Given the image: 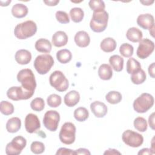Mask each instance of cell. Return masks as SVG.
<instances>
[{
	"label": "cell",
	"mask_w": 155,
	"mask_h": 155,
	"mask_svg": "<svg viewBox=\"0 0 155 155\" xmlns=\"http://www.w3.org/2000/svg\"><path fill=\"white\" fill-rule=\"evenodd\" d=\"M37 31L36 23L31 20H28L18 24L14 29L15 36L19 39H25L35 35Z\"/></svg>",
	"instance_id": "obj_1"
},
{
	"label": "cell",
	"mask_w": 155,
	"mask_h": 155,
	"mask_svg": "<svg viewBox=\"0 0 155 155\" xmlns=\"http://www.w3.org/2000/svg\"><path fill=\"white\" fill-rule=\"evenodd\" d=\"M108 17V13L105 10L93 12L92 18L90 22L91 29L96 33L104 31L107 27Z\"/></svg>",
	"instance_id": "obj_2"
},
{
	"label": "cell",
	"mask_w": 155,
	"mask_h": 155,
	"mask_svg": "<svg viewBox=\"0 0 155 155\" xmlns=\"http://www.w3.org/2000/svg\"><path fill=\"white\" fill-rule=\"evenodd\" d=\"M17 80L21 84L24 88L35 93V90L36 87V82L31 70L25 68L20 70L17 74Z\"/></svg>",
	"instance_id": "obj_3"
},
{
	"label": "cell",
	"mask_w": 155,
	"mask_h": 155,
	"mask_svg": "<svg viewBox=\"0 0 155 155\" xmlns=\"http://www.w3.org/2000/svg\"><path fill=\"white\" fill-rule=\"evenodd\" d=\"M154 101V97L151 94L143 93L134 101L133 108L138 113H145L153 106Z\"/></svg>",
	"instance_id": "obj_4"
},
{
	"label": "cell",
	"mask_w": 155,
	"mask_h": 155,
	"mask_svg": "<svg viewBox=\"0 0 155 155\" xmlns=\"http://www.w3.org/2000/svg\"><path fill=\"white\" fill-rule=\"evenodd\" d=\"M54 64L53 57L49 54H43L38 56L34 61V67L40 74H47Z\"/></svg>",
	"instance_id": "obj_5"
},
{
	"label": "cell",
	"mask_w": 155,
	"mask_h": 155,
	"mask_svg": "<svg viewBox=\"0 0 155 155\" xmlns=\"http://www.w3.org/2000/svg\"><path fill=\"white\" fill-rule=\"evenodd\" d=\"M49 82L51 87L59 92L66 91L69 86L68 79L64 73L59 70H56L50 74Z\"/></svg>",
	"instance_id": "obj_6"
},
{
	"label": "cell",
	"mask_w": 155,
	"mask_h": 155,
	"mask_svg": "<svg viewBox=\"0 0 155 155\" xmlns=\"http://www.w3.org/2000/svg\"><path fill=\"white\" fill-rule=\"evenodd\" d=\"M76 127L71 122H65L62 126L59 137L61 142L66 145L72 144L76 139Z\"/></svg>",
	"instance_id": "obj_7"
},
{
	"label": "cell",
	"mask_w": 155,
	"mask_h": 155,
	"mask_svg": "<svg viewBox=\"0 0 155 155\" xmlns=\"http://www.w3.org/2000/svg\"><path fill=\"white\" fill-rule=\"evenodd\" d=\"M26 144L27 140L24 137L21 136H16L10 142L7 144L5 153L7 155H18L25 147Z\"/></svg>",
	"instance_id": "obj_8"
},
{
	"label": "cell",
	"mask_w": 155,
	"mask_h": 155,
	"mask_svg": "<svg viewBox=\"0 0 155 155\" xmlns=\"http://www.w3.org/2000/svg\"><path fill=\"white\" fill-rule=\"evenodd\" d=\"M122 139L126 145L133 148L140 147L143 142L142 135L130 130H125L122 133Z\"/></svg>",
	"instance_id": "obj_9"
},
{
	"label": "cell",
	"mask_w": 155,
	"mask_h": 155,
	"mask_svg": "<svg viewBox=\"0 0 155 155\" xmlns=\"http://www.w3.org/2000/svg\"><path fill=\"white\" fill-rule=\"evenodd\" d=\"M34 93L25 90L22 86L12 87L7 91V97L15 101L19 100H27L32 97Z\"/></svg>",
	"instance_id": "obj_10"
},
{
	"label": "cell",
	"mask_w": 155,
	"mask_h": 155,
	"mask_svg": "<svg viewBox=\"0 0 155 155\" xmlns=\"http://www.w3.org/2000/svg\"><path fill=\"white\" fill-rule=\"evenodd\" d=\"M59 120V113L55 110H49L44 116L43 124L49 131H55L58 128Z\"/></svg>",
	"instance_id": "obj_11"
},
{
	"label": "cell",
	"mask_w": 155,
	"mask_h": 155,
	"mask_svg": "<svg viewBox=\"0 0 155 155\" xmlns=\"http://www.w3.org/2000/svg\"><path fill=\"white\" fill-rule=\"evenodd\" d=\"M154 44L148 38L142 39L139 41V44L137 49L136 54L138 58L142 59L147 58L154 51Z\"/></svg>",
	"instance_id": "obj_12"
},
{
	"label": "cell",
	"mask_w": 155,
	"mask_h": 155,
	"mask_svg": "<svg viewBox=\"0 0 155 155\" xmlns=\"http://www.w3.org/2000/svg\"><path fill=\"white\" fill-rule=\"evenodd\" d=\"M25 128L29 133L36 132L41 128V124L38 116L33 113L28 114L25 119Z\"/></svg>",
	"instance_id": "obj_13"
},
{
	"label": "cell",
	"mask_w": 155,
	"mask_h": 155,
	"mask_svg": "<svg viewBox=\"0 0 155 155\" xmlns=\"http://www.w3.org/2000/svg\"><path fill=\"white\" fill-rule=\"evenodd\" d=\"M137 25L145 30H151L154 27V19L150 13L141 14L137 18Z\"/></svg>",
	"instance_id": "obj_14"
},
{
	"label": "cell",
	"mask_w": 155,
	"mask_h": 155,
	"mask_svg": "<svg viewBox=\"0 0 155 155\" xmlns=\"http://www.w3.org/2000/svg\"><path fill=\"white\" fill-rule=\"evenodd\" d=\"M91 112L96 117H103L107 113V107L102 102L94 101L90 104Z\"/></svg>",
	"instance_id": "obj_15"
},
{
	"label": "cell",
	"mask_w": 155,
	"mask_h": 155,
	"mask_svg": "<svg viewBox=\"0 0 155 155\" xmlns=\"http://www.w3.org/2000/svg\"><path fill=\"white\" fill-rule=\"evenodd\" d=\"M16 61L21 65L28 64L31 60V53L25 49L18 50L15 55Z\"/></svg>",
	"instance_id": "obj_16"
},
{
	"label": "cell",
	"mask_w": 155,
	"mask_h": 155,
	"mask_svg": "<svg viewBox=\"0 0 155 155\" xmlns=\"http://www.w3.org/2000/svg\"><path fill=\"white\" fill-rule=\"evenodd\" d=\"M76 44L82 48L87 47L90 42V38L88 34L85 31H78L74 38Z\"/></svg>",
	"instance_id": "obj_17"
},
{
	"label": "cell",
	"mask_w": 155,
	"mask_h": 155,
	"mask_svg": "<svg viewBox=\"0 0 155 155\" xmlns=\"http://www.w3.org/2000/svg\"><path fill=\"white\" fill-rule=\"evenodd\" d=\"M68 42V36L63 31L55 32L52 36V44L56 47H61Z\"/></svg>",
	"instance_id": "obj_18"
},
{
	"label": "cell",
	"mask_w": 155,
	"mask_h": 155,
	"mask_svg": "<svg viewBox=\"0 0 155 155\" xmlns=\"http://www.w3.org/2000/svg\"><path fill=\"white\" fill-rule=\"evenodd\" d=\"M79 100L80 94L76 90H71L68 92L64 98L65 104L69 107L75 106L79 102Z\"/></svg>",
	"instance_id": "obj_19"
},
{
	"label": "cell",
	"mask_w": 155,
	"mask_h": 155,
	"mask_svg": "<svg viewBox=\"0 0 155 155\" xmlns=\"http://www.w3.org/2000/svg\"><path fill=\"white\" fill-rule=\"evenodd\" d=\"M35 47L36 50L41 53H48L51 51L52 45L51 42L47 39L41 38L35 42Z\"/></svg>",
	"instance_id": "obj_20"
},
{
	"label": "cell",
	"mask_w": 155,
	"mask_h": 155,
	"mask_svg": "<svg viewBox=\"0 0 155 155\" xmlns=\"http://www.w3.org/2000/svg\"><path fill=\"white\" fill-rule=\"evenodd\" d=\"M142 32L136 27H131L127 31L126 37L131 42H138L142 39Z\"/></svg>",
	"instance_id": "obj_21"
},
{
	"label": "cell",
	"mask_w": 155,
	"mask_h": 155,
	"mask_svg": "<svg viewBox=\"0 0 155 155\" xmlns=\"http://www.w3.org/2000/svg\"><path fill=\"white\" fill-rule=\"evenodd\" d=\"M98 75L102 80H110L113 76L111 67L107 64H103L101 65L98 69Z\"/></svg>",
	"instance_id": "obj_22"
},
{
	"label": "cell",
	"mask_w": 155,
	"mask_h": 155,
	"mask_svg": "<svg viewBox=\"0 0 155 155\" xmlns=\"http://www.w3.org/2000/svg\"><path fill=\"white\" fill-rule=\"evenodd\" d=\"M116 41L110 37L104 39L100 44V47L102 51L106 53H110L113 51L116 48Z\"/></svg>",
	"instance_id": "obj_23"
},
{
	"label": "cell",
	"mask_w": 155,
	"mask_h": 155,
	"mask_svg": "<svg viewBox=\"0 0 155 155\" xmlns=\"http://www.w3.org/2000/svg\"><path fill=\"white\" fill-rule=\"evenodd\" d=\"M21 127V120L19 117H13L8 120L6 123V130L11 133H16Z\"/></svg>",
	"instance_id": "obj_24"
},
{
	"label": "cell",
	"mask_w": 155,
	"mask_h": 155,
	"mask_svg": "<svg viewBox=\"0 0 155 155\" xmlns=\"http://www.w3.org/2000/svg\"><path fill=\"white\" fill-rule=\"evenodd\" d=\"M28 12V7L22 4H16L12 8L13 16L16 18H22L25 17Z\"/></svg>",
	"instance_id": "obj_25"
},
{
	"label": "cell",
	"mask_w": 155,
	"mask_h": 155,
	"mask_svg": "<svg viewBox=\"0 0 155 155\" xmlns=\"http://www.w3.org/2000/svg\"><path fill=\"white\" fill-rule=\"evenodd\" d=\"M109 62L113 68L117 72L121 71L124 68V59L119 55L114 54L109 59Z\"/></svg>",
	"instance_id": "obj_26"
},
{
	"label": "cell",
	"mask_w": 155,
	"mask_h": 155,
	"mask_svg": "<svg viewBox=\"0 0 155 155\" xmlns=\"http://www.w3.org/2000/svg\"><path fill=\"white\" fill-rule=\"evenodd\" d=\"M56 58L61 64L69 62L72 58V54L68 49H62L56 53Z\"/></svg>",
	"instance_id": "obj_27"
},
{
	"label": "cell",
	"mask_w": 155,
	"mask_h": 155,
	"mask_svg": "<svg viewBox=\"0 0 155 155\" xmlns=\"http://www.w3.org/2000/svg\"><path fill=\"white\" fill-rule=\"evenodd\" d=\"M141 70V65L139 61L133 58H129L127 62V71L132 74Z\"/></svg>",
	"instance_id": "obj_28"
},
{
	"label": "cell",
	"mask_w": 155,
	"mask_h": 155,
	"mask_svg": "<svg viewBox=\"0 0 155 155\" xmlns=\"http://www.w3.org/2000/svg\"><path fill=\"white\" fill-rule=\"evenodd\" d=\"M75 119L79 122H84L89 116V112L88 110L82 107L76 108L73 113Z\"/></svg>",
	"instance_id": "obj_29"
},
{
	"label": "cell",
	"mask_w": 155,
	"mask_h": 155,
	"mask_svg": "<svg viewBox=\"0 0 155 155\" xmlns=\"http://www.w3.org/2000/svg\"><path fill=\"white\" fill-rule=\"evenodd\" d=\"M70 16L74 22L78 23L82 21L84 16V12L81 8L74 7L70 10Z\"/></svg>",
	"instance_id": "obj_30"
},
{
	"label": "cell",
	"mask_w": 155,
	"mask_h": 155,
	"mask_svg": "<svg viewBox=\"0 0 155 155\" xmlns=\"http://www.w3.org/2000/svg\"><path fill=\"white\" fill-rule=\"evenodd\" d=\"M122 94L117 91H109L105 96L106 101L111 104H117L122 100Z\"/></svg>",
	"instance_id": "obj_31"
},
{
	"label": "cell",
	"mask_w": 155,
	"mask_h": 155,
	"mask_svg": "<svg viewBox=\"0 0 155 155\" xmlns=\"http://www.w3.org/2000/svg\"><path fill=\"white\" fill-rule=\"evenodd\" d=\"M146 73L143 70L141 69L139 71L133 73L131 76V82L136 85L141 84L146 80Z\"/></svg>",
	"instance_id": "obj_32"
},
{
	"label": "cell",
	"mask_w": 155,
	"mask_h": 155,
	"mask_svg": "<svg viewBox=\"0 0 155 155\" xmlns=\"http://www.w3.org/2000/svg\"><path fill=\"white\" fill-rule=\"evenodd\" d=\"M0 111L5 116L10 115L14 112L13 105L7 101H2L0 103Z\"/></svg>",
	"instance_id": "obj_33"
},
{
	"label": "cell",
	"mask_w": 155,
	"mask_h": 155,
	"mask_svg": "<svg viewBox=\"0 0 155 155\" xmlns=\"http://www.w3.org/2000/svg\"><path fill=\"white\" fill-rule=\"evenodd\" d=\"M134 48L128 43L122 44L119 48V52L125 58H130L133 54Z\"/></svg>",
	"instance_id": "obj_34"
},
{
	"label": "cell",
	"mask_w": 155,
	"mask_h": 155,
	"mask_svg": "<svg viewBox=\"0 0 155 155\" xmlns=\"http://www.w3.org/2000/svg\"><path fill=\"white\" fill-rule=\"evenodd\" d=\"M147 122L145 118L137 117L134 120V128L140 132H145L147 130Z\"/></svg>",
	"instance_id": "obj_35"
},
{
	"label": "cell",
	"mask_w": 155,
	"mask_h": 155,
	"mask_svg": "<svg viewBox=\"0 0 155 155\" xmlns=\"http://www.w3.org/2000/svg\"><path fill=\"white\" fill-rule=\"evenodd\" d=\"M47 102L49 107H53V108H56L61 104L62 98L58 94H51L47 97Z\"/></svg>",
	"instance_id": "obj_36"
},
{
	"label": "cell",
	"mask_w": 155,
	"mask_h": 155,
	"mask_svg": "<svg viewBox=\"0 0 155 155\" xmlns=\"http://www.w3.org/2000/svg\"><path fill=\"white\" fill-rule=\"evenodd\" d=\"M31 108L35 111H41L45 107V102L42 98L36 97L33 99L30 103Z\"/></svg>",
	"instance_id": "obj_37"
},
{
	"label": "cell",
	"mask_w": 155,
	"mask_h": 155,
	"mask_svg": "<svg viewBox=\"0 0 155 155\" xmlns=\"http://www.w3.org/2000/svg\"><path fill=\"white\" fill-rule=\"evenodd\" d=\"M89 7L93 12H101L105 10V5L101 0H91L88 2Z\"/></svg>",
	"instance_id": "obj_38"
},
{
	"label": "cell",
	"mask_w": 155,
	"mask_h": 155,
	"mask_svg": "<svg viewBox=\"0 0 155 155\" xmlns=\"http://www.w3.org/2000/svg\"><path fill=\"white\" fill-rule=\"evenodd\" d=\"M30 150L32 153L36 154L42 153L45 150L44 144L39 141H34L30 145Z\"/></svg>",
	"instance_id": "obj_39"
},
{
	"label": "cell",
	"mask_w": 155,
	"mask_h": 155,
	"mask_svg": "<svg viewBox=\"0 0 155 155\" xmlns=\"http://www.w3.org/2000/svg\"><path fill=\"white\" fill-rule=\"evenodd\" d=\"M56 20L61 24H68L70 22L68 15L64 11H57L55 14Z\"/></svg>",
	"instance_id": "obj_40"
},
{
	"label": "cell",
	"mask_w": 155,
	"mask_h": 155,
	"mask_svg": "<svg viewBox=\"0 0 155 155\" xmlns=\"http://www.w3.org/2000/svg\"><path fill=\"white\" fill-rule=\"evenodd\" d=\"M56 155H64V154H76L75 151H73L71 149L66 148H60L58 150L57 152L56 153Z\"/></svg>",
	"instance_id": "obj_41"
},
{
	"label": "cell",
	"mask_w": 155,
	"mask_h": 155,
	"mask_svg": "<svg viewBox=\"0 0 155 155\" xmlns=\"http://www.w3.org/2000/svg\"><path fill=\"white\" fill-rule=\"evenodd\" d=\"M76 154H88L90 155L91 153L88 151V150L84 148H80L75 151Z\"/></svg>",
	"instance_id": "obj_42"
},
{
	"label": "cell",
	"mask_w": 155,
	"mask_h": 155,
	"mask_svg": "<svg viewBox=\"0 0 155 155\" xmlns=\"http://www.w3.org/2000/svg\"><path fill=\"white\" fill-rule=\"evenodd\" d=\"M148 123L152 130H154V113H153L148 118Z\"/></svg>",
	"instance_id": "obj_43"
},
{
	"label": "cell",
	"mask_w": 155,
	"mask_h": 155,
	"mask_svg": "<svg viewBox=\"0 0 155 155\" xmlns=\"http://www.w3.org/2000/svg\"><path fill=\"white\" fill-rule=\"evenodd\" d=\"M154 154V153L153 152L152 150L151 149H150V148H143L141 150H140L139 152H138V154Z\"/></svg>",
	"instance_id": "obj_44"
},
{
	"label": "cell",
	"mask_w": 155,
	"mask_h": 155,
	"mask_svg": "<svg viewBox=\"0 0 155 155\" xmlns=\"http://www.w3.org/2000/svg\"><path fill=\"white\" fill-rule=\"evenodd\" d=\"M148 73L152 78H154V62H153L148 67Z\"/></svg>",
	"instance_id": "obj_45"
},
{
	"label": "cell",
	"mask_w": 155,
	"mask_h": 155,
	"mask_svg": "<svg viewBox=\"0 0 155 155\" xmlns=\"http://www.w3.org/2000/svg\"><path fill=\"white\" fill-rule=\"evenodd\" d=\"M104 154H120V153L116 149L109 148L104 152Z\"/></svg>",
	"instance_id": "obj_46"
},
{
	"label": "cell",
	"mask_w": 155,
	"mask_h": 155,
	"mask_svg": "<svg viewBox=\"0 0 155 155\" xmlns=\"http://www.w3.org/2000/svg\"><path fill=\"white\" fill-rule=\"evenodd\" d=\"M44 2L48 6H55L59 2V0H52V1H44Z\"/></svg>",
	"instance_id": "obj_47"
},
{
	"label": "cell",
	"mask_w": 155,
	"mask_h": 155,
	"mask_svg": "<svg viewBox=\"0 0 155 155\" xmlns=\"http://www.w3.org/2000/svg\"><path fill=\"white\" fill-rule=\"evenodd\" d=\"M140 2L143 4L144 5H150L154 2V1H140Z\"/></svg>",
	"instance_id": "obj_48"
}]
</instances>
